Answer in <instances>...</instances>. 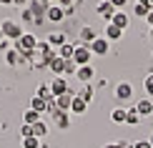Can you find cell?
Returning <instances> with one entry per match:
<instances>
[{
  "mask_svg": "<svg viewBox=\"0 0 153 148\" xmlns=\"http://www.w3.org/2000/svg\"><path fill=\"white\" fill-rule=\"evenodd\" d=\"M65 15H68V13L63 10L60 5H48V13H45V18H48L50 23H60L63 18H65Z\"/></svg>",
  "mask_w": 153,
  "mask_h": 148,
  "instance_id": "obj_6",
  "label": "cell"
},
{
  "mask_svg": "<svg viewBox=\"0 0 153 148\" xmlns=\"http://www.w3.org/2000/svg\"><path fill=\"white\" fill-rule=\"evenodd\" d=\"M136 111H138V115H151V113H153V100H151V98H143V100H138Z\"/></svg>",
  "mask_w": 153,
  "mask_h": 148,
  "instance_id": "obj_13",
  "label": "cell"
},
{
  "mask_svg": "<svg viewBox=\"0 0 153 148\" xmlns=\"http://www.w3.org/2000/svg\"><path fill=\"white\" fill-rule=\"evenodd\" d=\"M98 15H100V18H105V20L111 23V18L116 15V5H113L111 0H103V3L98 5Z\"/></svg>",
  "mask_w": 153,
  "mask_h": 148,
  "instance_id": "obj_8",
  "label": "cell"
},
{
  "mask_svg": "<svg viewBox=\"0 0 153 148\" xmlns=\"http://www.w3.org/2000/svg\"><path fill=\"white\" fill-rule=\"evenodd\" d=\"M126 115H128V108H113L111 111V120L113 123H126Z\"/></svg>",
  "mask_w": 153,
  "mask_h": 148,
  "instance_id": "obj_17",
  "label": "cell"
},
{
  "mask_svg": "<svg viewBox=\"0 0 153 148\" xmlns=\"http://www.w3.org/2000/svg\"><path fill=\"white\" fill-rule=\"evenodd\" d=\"M111 23L116 25V28H120V30H126V28H128V23H131V18L126 15L123 10H116V15L111 18Z\"/></svg>",
  "mask_w": 153,
  "mask_h": 148,
  "instance_id": "obj_11",
  "label": "cell"
},
{
  "mask_svg": "<svg viewBox=\"0 0 153 148\" xmlns=\"http://www.w3.org/2000/svg\"><path fill=\"white\" fill-rule=\"evenodd\" d=\"M58 5H60V8L68 13V10H71V5H73V0H58Z\"/></svg>",
  "mask_w": 153,
  "mask_h": 148,
  "instance_id": "obj_34",
  "label": "cell"
},
{
  "mask_svg": "<svg viewBox=\"0 0 153 148\" xmlns=\"http://www.w3.org/2000/svg\"><path fill=\"white\" fill-rule=\"evenodd\" d=\"M38 120H40V113H38V111H33V108L23 111V123H25V126H35Z\"/></svg>",
  "mask_w": 153,
  "mask_h": 148,
  "instance_id": "obj_14",
  "label": "cell"
},
{
  "mask_svg": "<svg viewBox=\"0 0 153 148\" xmlns=\"http://www.w3.org/2000/svg\"><path fill=\"white\" fill-rule=\"evenodd\" d=\"M73 53H75V45H73V43H63V45L58 48V55L63 58V60H73Z\"/></svg>",
  "mask_w": 153,
  "mask_h": 148,
  "instance_id": "obj_15",
  "label": "cell"
},
{
  "mask_svg": "<svg viewBox=\"0 0 153 148\" xmlns=\"http://www.w3.org/2000/svg\"><path fill=\"white\" fill-rule=\"evenodd\" d=\"M131 95H133V86H131L128 80H123V83H118V86H116V98L118 100H128Z\"/></svg>",
  "mask_w": 153,
  "mask_h": 148,
  "instance_id": "obj_7",
  "label": "cell"
},
{
  "mask_svg": "<svg viewBox=\"0 0 153 148\" xmlns=\"http://www.w3.org/2000/svg\"><path fill=\"white\" fill-rule=\"evenodd\" d=\"M91 58H93V53H91V45H83V43H78L75 45V53H73V63L75 65H91Z\"/></svg>",
  "mask_w": 153,
  "mask_h": 148,
  "instance_id": "obj_2",
  "label": "cell"
},
{
  "mask_svg": "<svg viewBox=\"0 0 153 148\" xmlns=\"http://www.w3.org/2000/svg\"><path fill=\"white\" fill-rule=\"evenodd\" d=\"M108 50H111V43H108L105 38H95V40L91 43V53L93 55H105Z\"/></svg>",
  "mask_w": 153,
  "mask_h": 148,
  "instance_id": "obj_5",
  "label": "cell"
},
{
  "mask_svg": "<svg viewBox=\"0 0 153 148\" xmlns=\"http://www.w3.org/2000/svg\"><path fill=\"white\" fill-rule=\"evenodd\" d=\"M73 98H75V95H73V91H71V93H65V95H60V98H55V100H58V111H71Z\"/></svg>",
  "mask_w": 153,
  "mask_h": 148,
  "instance_id": "obj_16",
  "label": "cell"
},
{
  "mask_svg": "<svg viewBox=\"0 0 153 148\" xmlns=\"http://www.w3.org/2000/svg\"><path fill=\"white\" fill-rule=\"evenodd\" d=\"M75 70H78V65H75L73 60H68V63H65V73L71 75V73H75Z\"/></svg>",
  "mask_w": 153,
  "mask_h": 148,
  "instance_id": "obj_33",
  "label": "cell"
},
{
  "mask_svg": "<svg viewBox=\"0 0 153 148\" xmlns=\"http://www.w3.org/2000/svg\"><path fill=\"white\" fill-rule=\"evenodd\" d=\"M65 63H68V60H63V58H60V55H55V58H53V60H50V63H48V68H50V70H53V73H55V75H58V78H63V75H65Z\"/></svg>",
  "mask_w": 153,
  "mask_h": 148,
  "instance_id": "obj_9",
  "label": "cell"
},
{
  "mask_svg": "<svg viewBox=\"0 0 153 148\" xmlns=\"http://www.w3.org/2000/svg\"><path fill=\"white\" fill-rule=\"evenodd\" d=\"M0 30H3V35L8 38V40H15V43L25 35V30H23L15 20H3V23H0Z\"/></svg>",
  "mask_w": 153,
  "mask_h": 148,
  "instance_id": "obj_1",
  "label": "cell"
},
{
  "mask_svg": "<svg viewBox=\"0 0 153 148\" xmlns=\"http://www.w3.org/2000/svg\"><path fill=\"white\" fill-rule=\"evenodd\" d=\"M148 141H151V146H153V136H151V138H148Z\"/></svg>",
  "mask_w": 153,
  "mask_h": 148,
  "instance_id": "obj_42",
  "label": "cell"
},
{
  "mask_svg": "<svg viewBox=\"0 0 153 148\" xmlns=\"http://www.w3.org/2000/svg\"><path fill=\"white\" fill-rule=\"evenodd\" d=\"M50 93H53V98H60V95L71 93V86H68L65 78H55L53 83H50Z\"/></svg>",
  "mask_w": 153,
  "mask_h": 148,
  "instance_id": "obj_4",
  "label": "cell"
},
{
  "mask_svg": "<svg viewBox=\"0 0 153 148\" xmlns=\"http://www.w3.org/2000/svg\"><path fill=\"white\" fill-rule=\"evenodd\" d=\"M95 38H98V35H95L93 28H83V30H80V43H83V45H91Z\"/></svg>",
  "mask_w": 153,
  "mask_h": 148,
  "instance_id": "obj_20",
  "label": "cell"
},
{
  "mask_svg": "<svg viewBox=\"0 0 153 148\" xmlns=\"http://www.w3.org/2000/svg\"><path fill=\"white\" fill-rule=\"evenodd\" d=\"M151 35H153V28H151Z\"/></svg>",
  "mask_w": 153,
  "mask_h": 148,
  "instance_id": "obj_43",
  "label": "cell"
},
{
  "mask_svg": "<svg viewBox=\"0 0 153 148\" xmlns=\"http://www.w3.org/2000/svg\"><path fill=\"white\" fill-rule=\"evenodd\" d=\"M131 148H153L151 141H136V143H131Z\"/></svg>",
  "mask_w": 153,
  "mask_h": 148,
  "instance_id": "obj_31",
  "label": "cell"
},
{
  "mask_svg": "<svg viewBox=\"0 0 153 148\" xmlns=\"http://www.w3.org/2000/svg\"><path fill=\"white\" fill-rule=\"evenodd\" d=\"M143 88H146V93L153 98V73H148V75L143 78Z\"/></svg>",
  "mask_w": 153,
  "mask_h": 148,
  "instance_id": "obj_29",
  "label": "cell"
},
{
  "mask_svg": "<svg viewBox=\"0 0 153 148\" xmlns=\"http://www.w3.org/2000/svg\"><path fill=\"white\" fill-rule=\"evenodd\" d=\"M133 13H136L138 18H148V13H151V8H146V5H141V3H136V5H133Z\"/></svg>",
  "mask_w": 153,
  "mask_h": 148,
  "instance_id": "obj_27",
  "label": "cell"
},
{
  "mask_svg": "<svg viewBox=\"0 0 153 148\" xmlns=\"http://www.w3.org/2000/svg\"><path fill=\"white\" fill-rule=\"evenodd\" d=\"M30 108L38 111V113H45V100L38 98V95H33V98H30Z\"/></svg>",
  "mask_w": 153,
  "mask_h": 148,
  "instance_id": "obj_22",
  "label": "cell"
},
{
  "mask_svg": "<svg viewBox=\"0 0 153 148\" xmlns=\"http://www.w3.org/2000/svg\"><path fill=\"white\" fill-rule=\"evenodd\" d=\"M33 136H35V138H43V136H48V126L43 123V120H38V123L33 126Z\"/></svg>",
  "mask_w": 153,
  "mask_h": 148,
  "instance_id": "obj_23",
  "label": "cell"
},
{
  "mask_svg": "<svg viewBox=\"0 0 153 148\" xmlns=\"http://www.w3.org/2000/svg\"><path fill=\"white\" fill-rule=\"evenodd\" d=\"M13 3H15V5H23V3H25V0H13Z\"/></svg>",
  "mask_w": 153,
  "mask_h": 148,
  "instance_id": "obj_39",
  "label": "cell"
},
{
  "mask_svg": "<svg viewBox=\"0 0 153 148\" xmlns=\"http://www.w3.org/2000/svg\"><path fill=\"white\" fill-rule=\"evenodd\" d=\"M148 23H151V25H153V10H151V13H148Z\"/></svg>",
  "mask_w": 153,
  "mask_h": 148,
  "instance_id": "obj_38",
  "label": "cell"
},
{
  "mask_svg": "<svg viewBox=\"0 0 153 148\" xmlns=\"http://www.w3.org/2000/svg\"><path fill=\"white\" fill-rule=\"evenodd\" d=\"M120 35H123V30H120V28H116L113 23L105 25V40H118Z\"/></svg>",
  "mask_w": 153,
  "mask_h": 148,
  "instance_id": "obj_18",
  "label": "cell"
},
{
  "mask_svg": "<svg viewBox=\"0 0 153 148\" xmlns=\"http://www.w3.org/2000/svg\"><path fill=\"white\" fill-rule=\"evenodd\" d=\"M0 40H5V35H3V30H0Z\"/></svg>",
  "mask_w": 153,
  "mask_h": 148,
  "instance_id": "obj_41",
  "label": "cell"
},
{
  "mask_svg": "<svg viewBox=\"0 0 153 148\" xmlns=\"http://www.w3.org/2000/svg\"><path fill=\"white\" fill-rule=\"evenodd\" d=\"M85 108H88V103L83 100V98H78V95H75V98H73V103H71V111L80 115V113H85Z\"/></svg>",
  "mask_w": 153,
  "mask_h": 148,
  "instance_id": "obj_21",
  "label": "cell"
},
{
  "mask_svg": "<svg viewBox=\"0 0 153 148\" xmlns=\"http://www.w3.org/2000/svg\"><path fill=\"white\" fill-rule=\"evenodd\" d=\"M105 148H131V143H111V146H105Z\"/></svg>",
  "mask_w": 153,
  "mask_h": 148,
  "instance_id": "obj_35",
  "label": "cell"
},
{
  "mask_svg": "<svg viewBox=\"0 0 153 148\" xmlns=\"http://www.w3.org/2000/svg\"><path fill=\"white\" fill-rule=\"evenodd\" d=\"M111 3H113V5H116V10H118V8H123V5H126V3H128V0H111Z\"/></svg>",
  "mask_w": 153,
  "mask_h": 148,
  "instance_id": "obj_36",
  "label": "cell"
},
{
  "mask_svg": "<svg viewBox=\"0 0 153 148\" xmlns=\"http://www.w3.org/2000/svg\"><path fill=\"white\" fill-rule=\"evenodd\" d=\"M23 148H40V141L35 136H28V138H23Z\"/></svg>",
  "mask_w": 153,
  "mask_h": 148,
  "instance_id": "obj_28",
  "label": "cell"
},
{
  "mask_svg": "<svg viewBox=\"0 0 153 148\" xmlns=\"http://www.w3.org/2000/svg\"><path fill=\"white\" fill-rule=\"evenodd\" d=\"M138 120H141V115H138V111H136V108H128V115H126V123L136 126Z\"/></svg>",
  "mask_w": 153,
  "mask_h": 148,
  "instance_id": "obj_26",
  "label": "cell"
},
{
  "mask_svg": "<svg viewBox=\"0 0 153 148\" xmlns=\"http://www.w3.org/2000/svg\"><path fill=\"white\" fill-rule=\"evenodd\" d=\"M38 98H43V100H48V98H53V93H50V86H45V83H40L38 86Z\"/></svg>",
  "mask_w": 153,
  "mask_h": 148,
  "instance_id": "obj_25",
  "label": "cell"
},
{
  "mask_svg": "<svg viewBox=\"0 0 153 148\" xmlns=\"http://www.w3.org/2000/svg\"><path fill=\"white\" fill-rule=\"evenodd\" d=\"M15 48L20 50V53H33V50L38 48V38H35L33 33H25V35L20 38V40L15 43Z\"/></svg>",
  "mask_w": 153,
  "mask_h": 148,
  "instance_id": "obj_3",
  "label": "cell"
},
{
  "mask_svg": "<svg viewBox=\"0 0 153 148\" xmlns=\"http://www.w3.org/2000/svg\"><path fill=\"white\" fill-rule=\"evenodd\" d=\"M48 43H50V45H63V43H65V35H63V33H53L48 38Z\"/></svg>",
  "mask_w": 153,
  "mask_h": 148,
  "instance_id": "obj_30",
  "label": "cell"
},
{
  "mask_svg": "<svg viewBox=\"0 0 153 148\" xmlns=\"http://www.w3.org/2000/svg\"><path fill=\"white\" fill-rule=\"evenodd\" d=\"M0 3H3V5H10V3H13V0H0Z\"/></svg>",
  "mask_w": 153,
  "mask_h": 148,
  "instance_id": "obj_40",
  "label": "cell"
},
{
  "mask_svg": "<svg viewBox=\"0 0 153 148\" xmlns=\"http://www.w3.org/2000/svg\"><path fill=\"white\" fill-rule=\"evenodd\" d=\"M93 95H95V93H93V86H83V88H80V93H78V98H83L85 103H91V100H93Z\"/></svg>",
  "mask_w": 153,
  "mask_h": 148,
  "instance_id": "obj_24",
  "label": "cell"
},
{
  "mask_svg": "<svg viewBox=\"0 0 153 148\" xmlns=\"http://www.w3.org/2000/svg\"><path fill=\"white\" fill-rule=\"evenodd\" d=\"M20 60H23V55H20V50H18V48H10L8 53H5V63H10V65H18Z\"/></svg>",
  "mask_w": 153,
  "mask_h": 148,
  "instance_id": "obj_19",
  "label": "cell"
},
{
  "mask_svg": "<svg viewBox=\"0 0 153 148\" xmlns=\"http://www.w3.org/2000/svg\"><path fill=\"white\" fill-rule=\"evenodd\" d=\"M95 75V70H93V65H80L78 70H75V78H78L83 86H88V80H91Z\"/></svg>",
  "mask_w": 153,
  "mask_h": 148,
  "instance_id": "obj_10",
  "label": "cell"
},
{
  "mask_svg": "<svg viewBox=\"0 0 153 148\" xmlns=\"http://www.w3.org/2000/svg\"><path fill=\"white\" fill-rule=\"evenodd\" d=\"M136 3H141V5H146V8L153 10V0H136Z\"/></svg>",
  "mask_w": 153,
  "mask_h": 148,
  "instance_id": "obj_37",
  "label": "cell"
},
{
  "mask_svg": "<svg viewBox=\"0 0 153 148\" xmlns=\"http://www.w3.org/2000/svg\"><path fill=\"white\" fill-rule=\"evenodd\" d=\"M53 118H55V126L63 128V131H65V128H71V115H68V111H58Z\"/></svg>",
  "mask_w": 153,
  "mask_h": 148,
  "instance_id": "obj_12",
  "label": "cell"
},
{
  "mask_svg": "<svg viewBox=\"0 0 153 148\" xmlns=\"http://www.w3.org/2000/svg\"><path fill=\"white\" fill-rule=\"evenodd\" d=\"M20 133H23V138L33 136V126H25V123H23V128H20Z\"/></svg>",
  "mask_w": 153,
  "mask_h": 148,
  "instance_id": "obj_32",
  "label": "cell"
}]
</instances>
